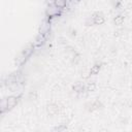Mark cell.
<instances>
[{"label": "cell", "mask_w": 132, "mask_h": 132, "mask_svg": "<svg viewBox=\"0 0 132 132\" xmlns=\"http://www.w3.org/2000/svg\"><path fill=\"white\" fill-rule=\"evenodd\" d=\"M55 3H56L57 7H63L65 5V3H66V0H56Z\"/></svg>", "instance_id": "6da1fadb"}]
</instances>
